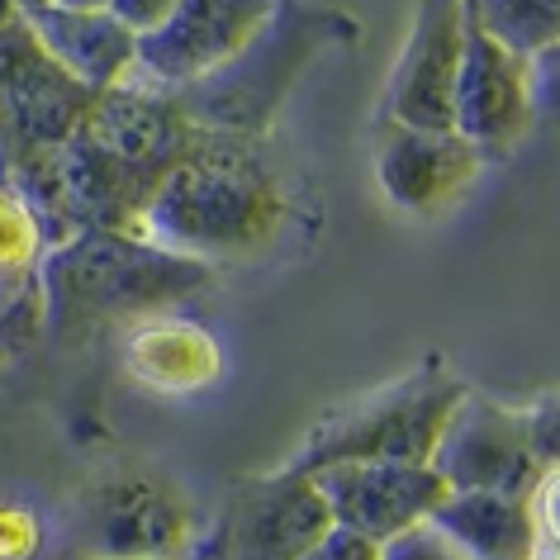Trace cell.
I'll return each mask as SVG.
<instances>
[{
    "instance_id": "cell-10",
    "label": "cell",
    "mask_w": 560,
    "mask_h": 560,
    "mask_svg": "<svg viewBox=\"0 0 560 560\" xmlns=\"http://www.w3.org/2000/svg\"><path fill=\"white\" fill-rule=\"evenodd\" d=\"M271 5L247 0H172L166 20L133 48V77L124 86L180 95L200 86L266 24Z\"/></svg>"
},
{
    "instance_id": "cell-25",
    "label": "cell",
    "mask_w": 560,
    "mask_h": 560,
    "mask_svg": "<svg viewBox=\"0 0 560 560\" xmlns=\"http://www.w3.org/2000/svg\"><path fill=\"white\" fill-rule=\"evenodd\" d=\"M15 10H20V5H10V0H0V30H5V24L15 20Z\"/></svg>"
},
{
    "instance_id": "cell-4",
    "label": "cell",
    "mask_w": 560,
    "mask_h": 560,
    "mask_svg": "<svg viewBox=\"0 0 560 560\" xmlns=\"http://www.w3.org/2000/svg\"><path fill=\"white\" fill-rule=\"evenodd\" d=\"M352 38H357V20L342 15V10L271 5L261 30L209 81L180 91L176 105L200 133L257 143L280 115L285 95L295 91L300 72L314 62V52L328 44H352Z\"/></svg>"
},
{
    "instance_id": "cell-24",
    "label": "cell",
    "mask_w": 560,
    "mask_h": 560,
    "mask_svg": "<svg viewBox=\"0 0 560 560\" xmlns=\"http://www.w3.org/2000/svg\"><path fill=\"white\" fill-rule=\"evenodd\" d=\"M166 10H172V0H115L109 15H115L133 38H143L166 20Z\"/></svg>"
},
{
    "instance_id": "cell-3",
    "label": "cell",
    "mask_w": 560,
    "mask_h": 560,
    "mask_svg": "<svg viewBox=\"0 0 560 560\" xmlns=\"http://www.w3.org/2000/svg\"><path fill=\"white\" fill-rule=\"evenodd\" d=\"M214 276L219 271L172 257L133 233L86 229L48 247L38 261L44 328L58 342H81L115 324H143L166 314V304L209 290Z\"/></svg>"
},
{
    "instance_id": "cell-15",
    "label": "cell",
    "mask_w": 560,
    "mask_h": 560,
    "mask_svg": "<svg viewBox=\"0 0 560 560\" xmlns=\"http://www.w3.org/2000/svg\"><path fill=\"white\" fill-rule=\"evenodd\" d=\"M20 20L38 38V48L86 91L105 95L133 77L138 38L109 15V5H48V0H30V5H20Z\"/></svg>"
},
{
    "instance_id": "cell-18",
    "label": "cell",
    "mask_w": 560,
    "mask_h": 560,
    "mask_svg": "<svg viewBox=\"0 0 560 560\" xmlns=\"http://www.w3.org/2000/svg\"><path fill=\"white\" fill-rule=\"evenodd\" d=\"M44 252L48 237L38 219L0 190V357L20 352L44 332V290H38Z\"/></svg>"
},
{
    "instance_id": "cell-20",
    "label": "cell",
    "mask_w": 560,
    "mask_h": 560,
    "mask_svg": "<svg viewBox=\"0 0 560 560\" xmlns=\"http://www.w3.org/2000/svg\"><path fill=\"white\" fill-rule=\"evenodd\" d=\"M517 418H523V438L532 446V456H537L541 470H556V423H560V399L551 395V389H541L532 404H523L517 409Z\"/></svg>"
},
{
    "instance_id": "cell-26",
    "label": "cell",
    "mask_w": 560,
    "mask_h": 560,
    "mask_svg": "<svg viewBox=\"0 0 560 560\" xmlns=\"http://www.w3.org/2000/svg\"><path fill=\"white\" fill-rule=\"evenodd\" d=\"M180 560H205V556H180Z\"/></svg>"
},
{
    "instance_id": "cell-2",
    "label": "cell",
    "mask_w": 560,
    "mask_h": 560,
    "mask_svg": "<svg viewBox=\"0 0 560 560\" xmlns=\"http://www.w3.org/2000/svg\"><path fill=\"white\" fill-rule=\"evenodd\" d=\"M285 223L290 195L257 143L205 133L138 214L133 237L219 271L266 257Z\"/></svg>"
},
{
    "instance_id": "cell-1",
    "label": "cell",
    "mask_w": 560,
    "mask_h": 560,
    "mask_svg": "<svg viewBox=\"0 0 560 560\" xmlns=\"http://www.w3.org/2000/svg\"><path fill=\"white\" fill-rule=\"evenodd\" d=\"M200 143L205 133L180 115L176 95L115 86L48 162L24 172L5 195L38 219L48 247L86 229L133 233L162 180Z\"/></svg>"
},
{
    "instance_id": "cell-14",
    "label": "cell",
    "mask_w": 560,
    "mask_h": 560,
    "mask_svg": "<svg viewBox=\"0 0 560 560\" xmlns=\"http://www.w3.org/2000/svg\"><path fill=\"white\" fill-rule=\"evenodd\" d=\"M480 158L456 133L375 124V186L404 214H438L480 176Z\"/></svg>"
},
{
    "instance_id": "cell-16",
    "label": "cell",
    "mask_w": 560,
    "mask_h": 560,
    "mask_svg": "<svg viewBox=\"0 0 560 560\" xmlns=\"http://www.w3.org/2000/svg\"><path fill=\"white\" fill-rule=\"evenodd\" d=\"M551 485L546 475L532 499L513 494H446L438 513L428 517L432 532H442L466 560H532L551 541Z\"/></svg>"
},
{
    "instance_id": "cell-17",
    "label": "cell",
    "mask_w": 560,
    "mask_h": 560,
    "mask_svg": "<svg viewBox=\"0 0 560 560\" xmlns=\"http://www.w3.org/2000/svg\"><path fill=\"white\" fill-rule=\"evenodd\" d=\"M124 371L133 385L158 389V395H195L223 375V352L209 328L158 314L124 332Z\"/></svg>"
},
{
    "instance_id": "cell-7",
    "label": "cell",
    "mask_w": 560,
    "mask_h": 560,
    "mask_svg": "<svg viewBox=\"0 0 560 560\" xmlns=\"http://www.w3.org/2000/svg\"><path fill=\"white\" fill-rule=\"evenodd\" d=\"M101 95L72 81L24 30L20 10L0 30V190L48 162L72 138Z\"/></svg>"
},
{
    "instance_id": "cell-8",
    "label": "cell",
    "mask_w": 560,
    "mask_h": 560,
    "mask_svg": "<svg viewBox=\"0 0 560 560\" xmlns=\"http://www.w3.org/2000/svg\"><path fill=\"white\" fill-rule=\"evenodd\" d=\"M537 119V72L503 52L460 5V67L452 91V133L480 162H503Z\"/></svg>"
},
{
    "instance_id": "cell-23",
    "label": "cell",
    "mask_w": 560,
    "mask_h": 560,
    "mask_svg": "<svg viewBox=\"0 0 560 560\" xmlns=\"http://www.w3.org/2000/svg\"><path fill=\"white\" fill-rule=\"evenodd\" d=\"M300 560H381V546L357 537V532H347V527H328Z\"/></svg>"
},
{
    "instance_id": "cell-13",
    "label": "cell",
    "mask_w": 560,
    "mask_h": 560,
    "mask_svg": "<svg viewBox=\"0 0 560 560\" xmlns=\"http://www.w3.org/2000/svg\"><path fill=\"white\" fill-rule=\"evenodd\" d=\"M456 67H460V5L456 0H428V5L413 10L409 38H404L395 72H389L381 124L452 133Z\"/></svg>"
},
{
    "instance_id": "cell-19",
    "label": "cell",
    "mask_w": 560,
    "mask_h": 560,
    "mask_svg": "<svg viewBox=\"0 0 560 560\" xmlns=\"http://www.w3.org/2000/svg\"><path fill=\"white\" fill-rule=\"evenodd\" d=\"M466 10L503 52L523 62L546 58L560 38V5L546 0H470Z\"/></svg>"
},
{
    "instance_id": "cell-22",
    "label": "cell",
    "mask_w": 560,
    "mask_h": 560,
    "mask_svg": "<svg viewBox=\"0 0 560 560\" xmlns=\"http://www.w3.org/2000/svg\"><path fill=\"white\" fill-rule=\"evenodd\" d=\"M381 560H466L456 551L452 541L442 537V532H432L428 523L404 532V537H395L389 546H381Z\"/></svg>"
},
{
    "instance_id": "cell-9",
    "label": "cell",
    "mask_w": 560,
    "mask_h": 560,
    "mask_svg": "<svg viewBox=\"0 0 560 560\" xmlns=\"http://www.w3.org/2000/svg\"><path fill=\"white\" fill-rule=\"evenodd\" d=\"M432 475L446 494H513L532 499L537 485L556 470H541L523 438V418L509 404L466 389L432 446Z\"/></svg>"
},
{
    "instance_id": "cell-12",
    "label": "cell",
    "mask_w": 560,
    "mask_h": 560,
    "mask_svg": "<svg viewBox=\"0 0 560 560\" xmlns=\"http://www.w3.org/2000/svg\"><path fill=\"white\" fill-rule=\"evenodd\" d=\"M314 485L328 503L332 527H347L375 546L423 527L446 499V485L432 475V466H395V460L328 466L314 470Z\"/></svg>"
},
{
    "instance_id": "cell-11",
    "label": "cell",
    "mask_w": 560,
    "mask_h": 560,
    "mask_svg": "<svg viewBox=\"0 0 560 560\" xmlns=\"http://www.w3.org/2000/svg\"><path fill=\"white\" fill-rule=\"evenodd\" d=\"M332 527L314 475L295 466L252 475L229 494L205 560H300Z\"/></svg>"
},
{
    "instance_id": "cell-6",
    "label": "cell",
    "mask_w": 560,
    "mask_h": 560,
    "mask_svg": "<svg viewBox=\"0 0 560 560\" xmlns=\"http://www.w3.org/2000/svg\"><path fill=\"white\" fill-rule=\"evenodd\" d=\"M81 560H180L200 556L205 517L190 489L158 466L95 470L72 499Z\"/></svg>"
},
{
    "instance_id": "cell-5",
    "label": "cell",
    "mask_w": 560,
    "mask_h": 560,
    "mask_svg": "<svg viewBox=\"0 0 560 560\" xmlns=\"http://www.w3.org/2000/svg\"><path fill=\"white\" fill-rule=\"evenodd\" d=\"M466 381L446 366H418L385 389H371L342 409L324 413L300 456L295 470L314 475L328 466H352V460H395V466H428L446 418L466 395Z\"/></svg>"
},
{
    "instance_id": "cell-21",
    "label": "cell",
    "mask_w": 560,
    "mask_h": 560,
    "mask_svg": "<svg viewBox=\"0 0 560 560\" xmlns=\"http://www.w3.org/2000/svg\"><path fill=\"white\" fill-rule=\"evenodd\" d=\"M44 546V523L24 503H0V560H34Z\"/></svg>"
}]
</instances>
